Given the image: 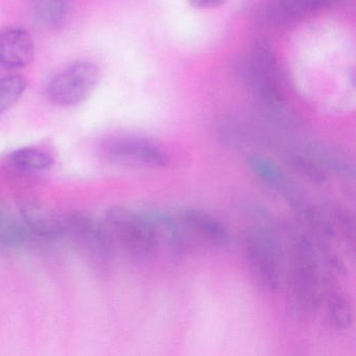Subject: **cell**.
Returning a JSON list of instances; mask_svg holds the SVG:
<instances>
[{
    "label": "cell",
    "mask_w": 356,
    "mask_h": 356,
    "mask_svg": "<svg viewBox=\"0 0 356 356\" xmlns=\"http://www.w3.org/2000/svg\"><path fill=\"white\" fill-rule=\"evenodd\" d=\"M291 270L289 301L293 314L307 318L316 312L322 298V282L318 272V256L314 241L307 234L295 229L289 230Z\"/></svg>",
    "instance_id": "6da1fadb"
},
{
    "label": "cell",
    "mask_w": 356,
    "mask_h": 356,
    "mask_svg": "<svg viewBox=\"0 0 356 356\" xmlns=\"http://www.w3.org/2000/svg\"><path fill=\"white\" fill-rule=\"evenodd\" d=\"M258 222L245 236V249L250 268L260 286L270 293H278L284 284V270L280 241L272 216L264 209H253Z\"/></svg>",
    "instance_id": "7a4b0ae2"
},
{
    "label": "cell",
    "mask_w": 356,
    "mask_h": 356,
    "mask_svg": "<svg viewBox=\"0 0 356 356\" xmlns=\"http://www.w3.org/2000/svg\"><path fill=\"white\" fill-rule=\"evenodd\" d=\"M105 229L112 248L118 247L133 261H149L158 252L153 229L143 210L114 208L108 214Z\"/></svg>",
    "instance_id": "3957f363"
},
{
    "label": "cell",
    "mask_w": 356,
    "mask_h": 356,
    "mask_svg": "<svg viewBox=\"0 0 356 356\" xmlns=\"http://www.w3.org/2000/svg\"><path fill=\"white\" fill-rule=\"evenodd\" d=\"M243 76L262 105L280 120L283 104L282 80L276 54L266 41L255 43L245 58Z\"/></svg>",
    "instance_id": "277c9868"
},
{
    "label": "cell",
    "mask_w": 356,
    "mask_h": 356,
    "mask_svg": "<svg viewBox=\"0 0 356 356\" xmlns=\"http://www.w3.org/2000/svg\"><path fill=\"white\" fill-rule=\"evenodd\" d=\"M99 81V70L95 64L76 62L49 83L47 95L56 105L72 107L86 101Z\"/></svg>",
    "instance_id": "5b68a950"
},
{
    "label": "cell",
    "mask_w": 356,
    "mask_h": 356,
    "mask_svg": "<svg viewBox=\"0 0 356 356\" xmlns=\"http://www.w3.org/2000/svg\"><path fill=\"white\" fill-rule=\"evenodd\" d=\"M106 156L116 163L161 170L170 164V154L160 143L140 136H120L104 147Z\"/></svg>",
    "instance_id": "8992f818"
},
{
    "label": "cell",
    "mask_w": 356,
    "mask_h": 356,
    "mask_svg": "<svg viewBox=\"0 0 356 356\" xmlns=\"http://www.w3.org/2000/svg\"><path fill=\"white\" fill-rule=\"evenodd\" d=\"M157 241L158 250H164L172 258H181L188 249L187 229L182 220L161 208L143 209Z\"/></svg>",
    "instance_id": "52a82bcc"
},
{
    "label": "cell",
    "mask_w": 356,
    "mask_h": 356,
    "mask_svg": "<svg viewBox=\"0 0 356 356\" xmlns=\"http://www.w3.org/2000/svg\"><path fill=\"white\" fill-rule=\"evenodd\" d=\"M322 301L329 327L337 332L349 331L353 326L354 309L345 289L333 279H326L322 282Z\"/></svg>",
    "instance_id": "ba28073f"
},
{
    "label": "cell",
    "mask_w": 356,
    "mask_h": 356,
    "mask_svg": "<svg viewBox=\"0 0 356 356\" xmlns=\"http://www.w3.org/2000/svg\"><path fill=\"white\" fill-rule=\"evenodd\" d=\"M183 224L187 231L212 247L227 248L231 243V234L226 225L216 216L200 208L188 207L182 212Z\"/></svg>",
    "instance_id": "9c48e42d"
},
{
    "label": "cell",
    "mask_w": 356,
    "mask_h": 356,
    "mask_svg": "<svg viewBox=\"0 0 356 356\" xmlns=\"http://www.w3.org/2000/svg\"><path fill=\"white\" fill-rule=\"evenodd\" d=\"M35 44L24 29L10 28L0 32V66L22 70L34 59Z\"/></svg>",
    "instance_id": "30bf717a"
},
{
    "label": "cell",
    "mask_w": 356,
    "mask_h": 356,
    "mask_svg": "<svg viewBox=\"0 0 356 356\" xmlns=\"http://www.w3.org/2000/svg\"><path fill=\"white\" fill-rule=\"evenodd\" d=\"M283 161L289 170L309 183L318 186L328 184V172L316 161L306 147H291L282 154Z\"/></svg>",
    "instance_id": "8fae6325"
},
{
    "label": "cell",
    "mask_w": 356,
    "mask_h": 356,
    "mask_svg": "<svg viewBox=\"0 0 356 356\" xmlns=\"http://www.w3.org/2000/svg\"><path fill=\"white\" fill-rule=\"evenodd\" d=\"M305 147L327 172L348 180L354 178L353 162L341 149L327 143H314Z\"/></svg>",
    "instance_id": "7c38bea8"
},
{
    "label": "cell",
    "mask_w": 356,
    "mask_h": 356,
    "mask_svg": "<svg viewBox=\"0 0 356 356\" xmlns=\"http://www.w3.org/2000/svg\"><path fill=\"white\" fill-rule=\"evenodd\" d=\"M247 164L256 178L278 193L289 180L272 160L260 154H250L247 157Z\"/></svg>",
    "instance_id": "4fadbf2b"
},
{
    "label": "cell",
    "mask_w": 356,
    "mask_h": 356,
    "mask_svg": "<svg viewBox=\"0 0 356 356\" xmlns=\"http://www.w3.org/2000/svg\"><path fill=\"white\" fill-rule=\"evenodd\" d=\"M66 13L67 0H31V14L41 28H56L62 24Z\"/></svg>",
    "instance_id": "5bb4252c"
},
{
    "label": "cell",
    "mask_w": 356,
    "mask_h": 356,
    "mask_svg": "<svg viewBox=\"0 0 356 356\" xmlns=\"http://www.w3.org/2000/svg\"><path fill=\"white\" fill-rule=\"evenodd\" d=\"M326 214L334 230L335 236L339 235L345 241L346 245L351 250L352 253H354L356 243V227L353 213L345 206L335 203L329 205Z\"/></svg>",
    "instance_id": "9a60e30c"
},
{
    "label": "cell",
    "mask_w": 356,
    "mask_h": 356,
    "mask_svg": "<svg viewBox=\"0 0 356 356\" xmlns=\"http://www.w3.org/2000/svg\"><path fill=\"white\" fill-rule=\"evenodd\" d=\"M10 159L16 168L31 172L47 170L54 163V160L49 154L32 147H26L14 152Z\"/></svg>",
    "instance_id": "2e32d148"
},
{
    "label": "cell",
    "mask_w": 356,
    "mask_h": 356,
    "mask_svg": "<svg viewBox=\"0 0 356 356\" xmlns=\"http://www.w3.org/2000/svg\"><path fill=\"white\" fill-rule=\"evenodd\" d=\"M28 83L22 76H12L0 79V114L11 109L24 95Z\"/></svg>",
    "instance_id": "e0dca14e"
},
{
    "label": "cell",
    "mask_w": 356,
    "mask_h": 356,
    "mask_svg": "<svg viewBox=\"0 0 356 356\" xmlns=\"http://www.w3.org/2000/svg\"><path fill=\"white\" fill-rule=\"evenodd\" d=\"M26 236L22 222L12 216H0V243L5 245H19Z\"/></svg>",
    "instance_id": "ac0fdd59"
},
{
    "label": "cell",
    "mask_w": 356,
    "mask_h": 356,
    "mask_svg": "<svg viewBox=\"0 0 356 356\" xmlns=\"http://www.w3.org/2000/svg\"><path fill=\"white\" fill-rule=\"evenodd\" d=\"M26 220L33 230L40 232L41 234H53L58 230V225L45 210L35 206L26 213Z\"/></svg>",
    "instance_id": "d6986e66"
},
{
    "label": "cell",
    "mask_w": 356,
    "mask_h": 356,
    "mask_svg": "<svg viewBox=\"0 0 356 356\" xmlns=\"http://www.w3.org/2000/svg\"><path fill=\"white\" fill-rule=\"evenodd\" d=\"M189 5L195 9H216L227 3V0H188Z\"/></svg>",
    "instance_id": "ffe728a7"
}]
</instances>
